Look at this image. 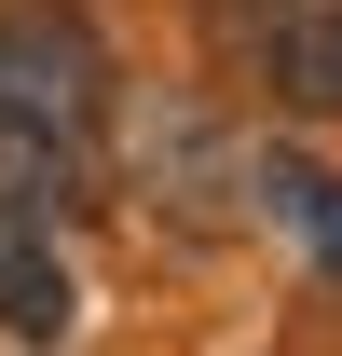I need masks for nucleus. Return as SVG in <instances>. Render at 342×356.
<instances>
[{
  "mask_svg": "<svg viewBox=\"0 0 342 356\" xmlns=\"http://www.w3.org/2000/svg\"><path fill=\"white\" fill-rule=\"evenodd\" d=\"M124 192L178 247H219V233L260 220V151L219 124L206 96H124Z\"/></svg>",
  "mask_w": 342,
  "mask_h": 356,
  "instance_id": "1",
  "label": "nucleus"
},
{
  "mask_svg": "<svg viewBox=\"0 0 342 356\" xmlns=\"http://www.w3.org/2000/svg\"><path fill=\"white\" fill-rule=\"evenodd\" d=\"M0 124L69 137V151H96L124 124V69L83 0H0Z\"/></svg>",
  "mask_w": 342,
  "mask_h": 356,
  "instance_id": "2",
  "label": "nucleus"
},
{
  "mask_svg": "<svg viewBox=\"0 0 342 356\" xmlns=\"http://www.w3.org/2000/svg\"><path fill=\"white\" fill-rule=\"evenodd\" d=\"M206 42L288 124H342V0H206Z\"/></svg>",
  "mask_w": 342,
  "mask_h": 356,
  "instance_id": "3",
  "label": "nucleus"
},
{
  "mask_svg": "<svg viewBox=\"0 0 342 356\" xmlns=\"http://www.w3.org/2000/svg\"><path fill=\"white\" fill-rule=\"evenodd\" d=\"M83 329V274H69V220L0 192V343H69Z\"/></svg>",
  "mask_w": 342,
  "mask_h": 356,
  "instance_id": "4",
  "label": "nucleus"
},
{
  "mask_svg": "<svg viewBox=\"0 0 342 356\" xmlns=\"http://www.w3.org/2000/svg\"><path fill=\"white\" fill-rule=\"evenodd\" d=\"M260 220L288 233L301 261H315V288L342 302V165H315V151L274 137V151H260Z\"/></svg>",
  "mask_w": 342,
  "mask_h": 356,
  "instance_id": "5",
  "label": "nucleus"
}]
</instances>
